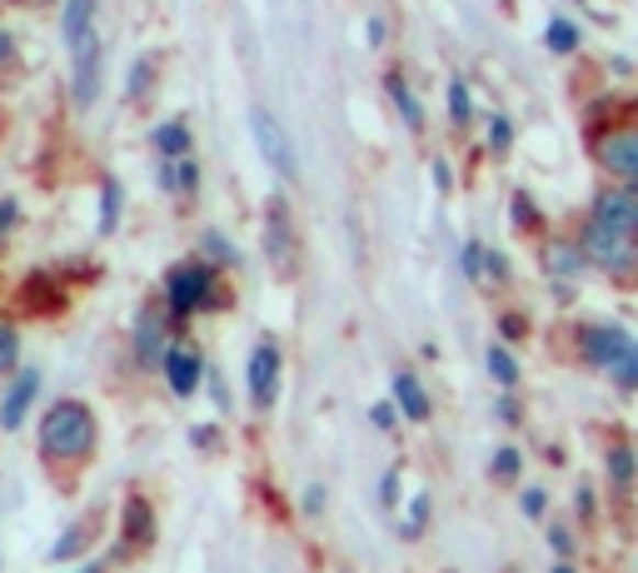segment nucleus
<instances>
[{"instance_id": "5701e85b", "label": "nucleus", "mask_w": 638, "mask_h": 573, "mask_svg": "<svg viewBox=\"0 0 638 573\" xmlns=\"http://www.w3.org/2000/svg\"><path fill=\"white\" fill-rule=\"evenodd\" d=\"M449 120H455V125H469V120H474V100H469L464 80H449Z\"/></svg>"}, {"instance_id": "423d86ee", "label": "nucleus", "mask_w": 638, "mask_h": 573, "mask_svg": "<svg viewBox=\"0 0 638 573\" xmlns=\"http://www.w3.org/2000/svg\"><path fill=\"white\" fill-rule=\"evenodd\" d=\"M249 131H255V145H260V155L275 165V170L294 175V150H290V141H284V131L275 125L270 110H255V115H249Z\"/></svg>"}, {"instance_id": "393cba45", "label": "nucleus", "mask_w": 638, "mask_h": 573, "mask_svg": "<svg viewBox=\"0 0 638 573\" xmlns=\"http://www.w3.org/2000/svg\"><path fill=\"white\" fill-rule=\"evenodd\" d=\"M489 374H494L504 390H514V384H519V364H514V355H508V349H489Z\"/></svg>"}, {"instance_id": "6ab92c4d", "label": "nucleus", "mask_w": 638, "mask_h": 573, "mask_svg": "<svg viewBox=\"0 0 638 573\" xmlns=\"http://www.w3.org/2000/svg\"><path fill=\"white\" fill-rule=\"evenodd\" d=\"M155 150H160V160H180V155H190V131H184L180 120L155 125Z\"/></svg>"}, {"instance_id": "a878e982", "label": "nucleus", "mask_w": 638, "mask_h": 573, "mask_svg": "<svg viewBox=\"0 0 638 573\" xmlns=\"http://www.w3.org/2000/svg\"><path fill=\"white\" fill-rule=\"evenodd\" d=\"M608 474H614L618 488H628V479H634V449H628V443H614V449H608Z\"/></svg>"}, {"instance_id": "9b49d317", "label": "nucleus", "mask_w": 638, "mask_h": 573, "mask_svg": "<svg viewBox=\"0 0 638 573\" xmlns=\"http://www.w3.org/2000/svg\"><path fill=\"white\" fill-rule=\"evenodd\" d=\"M160 369H165V379H170V390H175V394H195V390H200V355H195L190 345L165 349V355H160Z\"/></svg>"}, {"instance_id": "2eb2a0df", "label": "nucleus", "mask_w": 638, "mask_h": 573, "mask_svg": "<svg viewBox=\"0 0 638 573\" xmlns=\"http://www.w3.org/2000/svg\"><path fill=\"white\" fill-rule=\"evenodd\" d=\"M150 529H155L150 504H145V498H131V504H125V533H120V543H125V549H141V543H150Z\"/></svg>"}, {"instance_id": "dca6fc26", "label": "nucleus", "mask_w": 638, "mask_h": 573, "mask_svg": "<svg viewBox=\"0 0 638 573\" xmlns=\"http://www.w3.org/2000/svg\"><path fill=\"white\" fill-rule=\"evenodd\" d=\"M160 184H165V190H175V195H195L200 165L190 160V155H180V160H165L160 165Z\"/></svg>"}, {"instance_id": "aec40b11", "label": "nucleus", "mask_w": 638, "mask_h": 573, "mask_svg": "<svg viewBox=\"0 0 638 573\" xmlns=\"http://www.w3.org/2000/svg\"><path fill=\"white\" fill-rule=\"evenodd\" d=\"M549 270L573 280V274H584V249L579 245H549Z\"/></svg>"}, {"instance_id": "9d476101", "label": "nucleus", "mask_w": 638, "mask_h": 573, "mask_svg": "<svg viewBox=\"0 0 638 573\" xmlns=\"http://www.w3.org/2000/svg\"><path fill=\"white\" fill-rule=\"evenodd\" d=\"M35 390H41V369H21L15 374V384L5 390V400H0V429H21L25 424V409H31Z\"/></svg>"}, {"instance_id": "a211bd4d", "label": "nucleus", "mask_w": 638, "mask_h": 573, "mask_svg": "<svg viewBox=\"0 0 638 573\" xmlns=\"http://www.w3.org/2000/svg\"><path fill=\"white\" fill-rule=\"evenodd\" d=\"M96 0H66V15H60V31H66V45H76L80 35L96 31Z\"/></svg>"}, {"instance_id": "20e7f679", "label": "nucleus", "mask_w": 638, "mask_h": 573, "mask_svg": "<svg viewBox=\"0 0 638 573\" xmlns=\"http://www.w3.org/2000/svg\"><path fill=\"white\" fill-rule=\"evenodd\" d=\"M579 249H584V260H594L598 270H614V274L634 270V235H614V229L598 225V220H589Z\"/></svg>"}, {"instance_id": "c85d7f7f", "label": "nucleus", "mask_w": 638, "mask_h": 573, "mask_svg": "<svg viewBox=\"0 0 638 573\" xmlns=\"http://www.w3.org/2000/svg\"><path fill=\"white\" fill-rule=\"evenodd\" d=\"M424 524H429V494H419L410 504V519H404V539H419Z\"/></svg>"}, {"instance_id": "a18cd8bd", "label": "nucleus", "mask_w": 638, "mask_h": 573, "mask_svg": "<svg viewBox=\"0 0 638 573\" xmlns=\"http://www.w3.org/2000/svg\"><path fill=\"white\" fill-rule=\"evenodd\" d=\"M369 45H384V21H369Z\"/></svg>"}, {"instance_id": "1a4fd4ad", "label": "nucleus", "mask_w": 638, "mask_h": 573, "mask_svg": "<svg viewBox=\"0 0 638 573\" xmlns=\"http://www.w3.org/2000/svg\"><path fill=\"white\" fill-rule=\"evenodd\" d=\"M624 349H634L628 329H618V325H594V329H584V359H589V364L614 369V359L624 355Z\"/></svg>"}, {"instance_id": "7ed1b4c3", "label": "nucleus", "mask_w": 638, "mask_h": 573, "mask_svg": "<svg viewBox=\"0 0 638 573\" xmlns=\"http://www.w3.org/2000/svg\"><path fill=\"white\" fill-rule=\"evenodd\" d=\"M70 96H76L80 110H90L100 100V76H105V55H100V35H80L76 45H70Z\"/></svg>"}, {"instance_id": "09e8293b", "label": "nucleus", "mask_w": 638, "mask_h": 573, "mask_svg": "<svg viewBox=\"0 0 638 573\" xmlns=\"http://www.w3.org/2000/svg\"><path fill=\"white\" fill-rule=\"evenodd\" d=\"M553 573H573V569H569V563H553Z\"/></svg>"}, {"instance_id": "6e6552de", "label": "nucleus", "mask_w": 638, "mask_h": 573, "mask_svg": "<svg viewBox=\"0 0 638 573\" xmlns=\"http://www.w3.org/2000/svg\"><path fill=\"white\" fill-rule=\"evenodd\" d=\"M275 390H280V349H275V345H255V355H249V394H255V404H260V409H270Z\"/></svg>"}, {"instance_id": "4468645a", "label": "nucleus", "mask_w": 638, "mask_h": 573, "mask_svg": "<svg viewBox=\"0 0 638 573\" xmlns=\"http://www.w3.org/2000/svg\"><path fill=\"white\" fill-rule=\"evenodd\" d=\"M394 404H400L404 419H414V424L429 419V394H424V384H419L414 374H400V379H394Z\"/></svg>"}, {"instance_id": "c756f323", "label": "nucleus", "mask_w": 638, "mask_h": 573, "mask_svg": "<svg viewBox=\"0 0 638 573\" xmlns=\"http://www.w3.org/2000/svg\"><path fill=\"white\" fill-rule=\"evenodd\" d=\"M614 374H618V390H634L638 384V349H624L614 359Z\"/></svg>"}, {"instance_id": "4be33fe9", "label": "nucleus", "mask_w": 638, "mask_h": 573, "mask_svg": "<svg viewBox=\"0 0 638 573\" xmlns=\"http://www.w3.org/2000/svg\"><path fill=\"white\" fill-rule=\"evenodd\" d=\"M150 86H155V60H150V55H141V60L131 66V80H125V100H141Z\"/></svg>"}, {"instance_id": "c03bdc74", "label": "nucleus", "mask_w": 638, "mask_h": 573, "mask_svg": "<svg viewBox=\"0 0 638 573\" xmlns=\"http://www.w3.org/2000/svg\"><path fill=\"white\" fill-rule=\"evenodd\" d=\"M320 504H325V494H320V488H310V494H304V508H310V514H320Z\"/></svg>"}, {"instance_id": "49530a36", "label": "nucleus", "mask_w": 638, "mask_h": 573, "mask_svg": "<svg viewBox=\"0 0 638 573\" xmlns=\"http://www.w3.org/2000/svg\"><path fill=\"white\" fill-rule=\"evenodd\" d=\"M5 55H11V35L0 31V60H5Z\"/></svg>"}, {"instance_id": "4c0bfd02", "label": "nucleus", "mask_w": 638, "mask_h": 573, "mask_svg": "<svg viewBox=\"0 0 638 573\" xmlns=\"http://www.w3.org/2000/svg\"><path fill=\"white\" fill-rule=\"evenodd\" d=\"M205 249H210V255H215V260H235V249H230L220 235H205Z\"/></svg>"}, {"instance_id": "f3484780", "label": "nucleus", "mask_w": 638, "mask_h": 573, "mask_svg": "<svg viewBox=\"0 0 638 573\" xmlns=\"http://www.w3.org/2000/svg\"><path fill=\"white\" fill-rule=\"evenodd\" d=\"M384 86H390V100H394V105H400L404 125H410V131L419 135V131H424V105H419V100H414L410 80H404V76H390V80H384Z\"/></svg>"}, {"instance_id": "412c9836", "label": "nucleus", "mask_w": 638, "mask_h": 573, "mask_svg": "<svg viewBox=\"0 0 638 573\" xmlns=\"http://www.w3.org/2000/svg\"><path fill=\"white\" fill-rule=\"evenodd\" d=\"M544 45H549L553 55H573V50H579V25H573V21H549Z\"/></svg>"}, {"instance_id": "7c9ffc66", "label": "nucleus", "mask_w": 638, "mask_h": 573, "mask_svg": "<svg viewBox=\"0 0 638 573\" xmlns=\"http://www.w3.org/2000/svg\"><path fill=\"white\" fill-rule=\"evenodd\" d=\"M86 539H90V529H70V533H60V543H55V559H76L80 549H86Z\"/></svg>"}, {"instance_id": "39448f33", "label": "nucleus", "mask_w": 638, "mask_h": 573, "mask_svg": "<svg viewBox=\"0 0 638 573\" xmlns=\"http://www.w3.org/2000/svg\"><path fill=\"white\" fill-rule=\"evenodd\" d=\"M594 220H598V225H608L614 235H634V229H638V190L628 180L614 184V190H598Z\"/></svg>"}, {"instance_id": "b1692460", "label": "nucleus", "mask_w": 638, "mask_h": 573, "mask_svg": "<svg viewBox=\"0 0 638 573\" xmlns=\"http://www.w3.org/2000/svg\"><path fill=\"white\" fill-rule=\"evenodd\" d=\"M115 220H120V184L105 180V184H100V235H110Z\"/></svg>"}, {"instance_id": "c9c22d12", "label": "nucleus", "mask_w": 638, "mask_h": 573, "mask_svg": "<svg viewBox=\"0 0 638 573\" xmlns=\"http://www.w3.org/2000/svg\"><path fill=\"white\" fill-rule=\"evenodd\" d=\"M549 543H553V549H559V559H569V553H573L569 529H559V524H553V529H549Z\"/></svg>"}, {"instance_id": "79ce46f5", "label": "nucleus", "mask_w": 638, "mask_h": 573, "mask_svg": "<svg viewBox=\"0 0 638 573\" xmlns=\"http://www.w3.org/2000/svg\"><path fill=\"white\" fill-rule=\"evenodd\" d=\"M449 180H455V170H449L444 160H434V184H439V190H449Z\"/></svg>"}, {"instance_id": "72a5a7b5", "label": "nucleus", "mask_w": 638, "mask_h": 573, "mask_svg": "<svg viewBox=\"0 0 638 573\" xmlns=\"http://www.w3.org/2000/svg\"><path fill=\"white\" fill-rule=\"evenodd\" d=\"M484 280L489 284H504L508 280V260H504V255H494V249H489V274H484Z\"/></svg>"}, {"instance_id": "a19ab883", "label": "nucleus", "mask_w": 638, "mask_h": 573, "mask_svg": "<svg viewBox=\"0 0 638 573\" xmlns=\"http://www.w3.org/2000/svg\"><path fill=\"white\" fill-rule=\"evenodd\" d=\"M394 488H400V469H390V474H384V484H379V494H384V504H394Z\"/></svg>"}, {"instance_id": "ddd939ff", "label": "nucleus", "mask_w": 638, "mask_h": 573, "mask_svg": "<svg viewBox=\"0 0 638 573\" xmlns=\"http://www.w3.org/2000/svg\"><path fill=\"white\" fill-rule=\"evenodd\" d=\"M270 260L275 265H294V249H290V205H284V200H270Z\"/></svg>"}, {"instance_id": "f03ea898", "label": "nucleus", "mask_w": 638, "mask_h": 573, "mask_svg": "<svg viewBox=\"0 0 638 573\" xmlns=\"http://www.w3.org/2000/svg\"><path fill=\"white\" fill-rule=\"evenodd\" d=\"M170 310L175 314H195V310H215L220 304V284H215V265H180L170 270Z\"/></svg>"}, {"instance_id": "f704fd0d", "label": "nucleus", "mask_w": 638, "mask_h": 573, "mask_svg": "<svg viewBox=\"0 0 638 573\" xmlns=\"http://www.w3.org/2000/svg\"><path fill=\"white\" fill-rule=\"evenodd\" d=\"M524 514H529V519H544V488H524Z\"/></svg>"}, {"instance_id": "0eeeda50", "label": "nucleus", "mask_w": 638, "mask_h": 573, "mask_svg": "<svg viewBox=\"0 0 638 573\" xmlns=\"http://www.w3.org/2000/svg\"><path fill=\"white\" fill-rule=\"evenodd\" d=\"M598 165H604L614 180H634L638 175V135L634 131H614V135H604L598 141Z\"/></svg>"}, {"instance_id": "2f4dec72", "label": "nucleus", "mask_w": 638, "mask_h": 573, "mask_svg": "<svg viewBox=\"0 0 638 573\" xmlns=\"http://www.w3.org/2000/svg\"><path fill=\"white\" fill-rule=\"evenodd\" d=\"M508 141H514L508 115H494V120H489V150H508Z\"/></svg>"}, {"instance_id": "bb28decb", "label": "nucleus", "mask_w": 638, "mask_h": 573, "mask_svg": "<svg viewBox=\"0 0 638 573\" xmlns=\"http://www.w3.org/2000/svg\"><path fill=\"white\" fill-rule=\"evenodd\" d=\"M464 274H469V280H484V274H489V249L479 245V239H469V245H464Z\"/></svg>"}, {"instance_id": "f257e3e1", "label": "nucleus", "mask_w": 638, "mask_h": 573, "mask_svg": "<svg viewBox=\"0 0 638 573\" xmlns=\"http://www.w3.org/2000/svg\"><path fill=\"white\" fill-rule=\"evenodd\" d=\"M90 443H96V414L76 400H60L45 409L41 419V449L51 459H80L90 454Z\"/></svg>"}, {"instance_id": "de8ad7c7", "label": "nucleus", "mask_w": 638, "mask_h": 573, "mask_svg": "<svg viewBox=\"0 0 638 573\" xmlns=\"http://www.w3.org/2000/svg\"><path fill=\"white\" fill-rule=\"evenodd\" d=\"M76 573H105V563H86V569H76Z\"/></svg>"}, {"instance_id": "ea45409f", "label": "nucleus", "mask_w": 638, "mask_h": 573, "mask_svg": "<svg viewBox=\"0 0 638 573\" xmlns=\"http://www.w3.org/2000/svg\"><path fill=\"white\" fill-rule=\"evenodd\" d=\"M11 225H15V200H5V205H0V239L11 235Z\"/></svg>"}, {"instance_id": "f8f14e48", "label": "nucleus", "mask_w": 638, "mask_h": 573, "mask_svg": "<svg viewBox=\"0 0 638 573\" xmlns=\"http://www.w3.org/2000/svg\"><path fill=\"white\" fill-rule=\"evenodd\" d=\"M160 355H165V319H160V310H145L141 325H135V359L145 369H155Z\"/></svg>"}, {"instance_id": "473e14b6", "label": "nucleus", "mask_w": 638, "mask_h": 573, "mask_svg": "<svg viewBox=\"0 0 638 573\" xmlns=\"http://www.w3.org/2000/svg\"><path fill=\"white\" fill-rule=\"evenodd\" d=\"M15 355H21V335L11 325H0V369H11Z\"/></svg>"}, {"instance_id": "cd10ccee", "label": "nucleus", "mask_w": 638, "mask_h": 573, "mask_svg": "<svg viewBox=\"0 0 638 573\" xmlns=\"http://www.w3.org/2000/svg\"><path fill=\"white\" fill-rule=\"evenodd\" d=\"M519 469H524L519 449H499V454H494V479H504V484H514V479H519Z\"/></svg>"}, {"instance_id": "37998d69", "label": "nucleus", "mask_w": 638, "mask_h": 573, "mask_svg": "<svg viewBox=\"0 0 638 573\" xmlns=\"http://www.w3.org/2000/svg\"><path fill=\"white\" fill-rule=\"evenodd\" d=\"M514 220H534V205L524 195H514Z\"/></svg>"}, {"instance_id": "e433bc0d", "label": "nucleus", "mask_w": 638, "mask_h": 573, "mask_svg": "<svg viewBox=\"0 0 638 573\" xmlns=\"http://www.w3.org/2000/svg\"><path fill=\"white\" fill-rule=\"evenodd\" d=\"M499 329H504V339H524V319H519V314H504V319H499Z\"/></svg>"}, {"instance_id": "58836bf2", "label": "nucleus", "mask_w": 638, "mask_h": 573, "mask_svg": "<svg viewBox=\"0 0 638 573\" xmlns=\"http://www.w3.org/2000/svg\"><path fill=\"white\" fill-rule=\"evenodd\" d=\"M369 419H374L379 429H394V409H390V404H374V409H369Z\"/></svg>"}]
</instances>
